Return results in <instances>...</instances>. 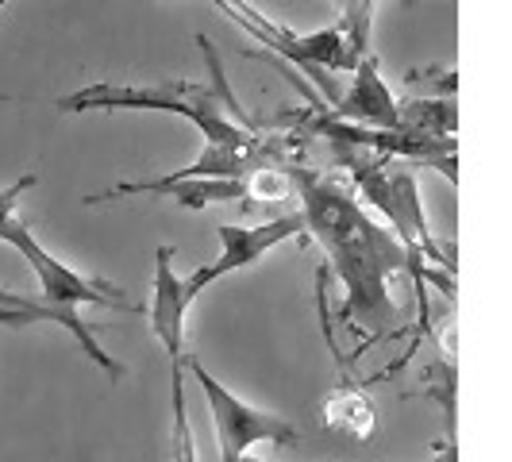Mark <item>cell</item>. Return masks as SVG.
<instances>
[{"instance_id": "30bf717a", "label": "cell", "mask_w": 512, "mask_h": 462, "mask_svg": "<svg viewBox=\"0 0 512 462\" xmlns=\"http://www.w3.org/2000/svg\"><path fill=\"white\" fill-rule=\"evenodd\" d=\"M0 308H12V312H31V316H39L43 324H62L66 332L77 339V347L89 355V362H97L108 378H124V366L112 359L108 351L101 347V339L93 335V328L89 324H81V320H70L66 312H58V308L51 305H43L39 297H24V293H12V289H4L0 285Z\"/></svg>"}, {"instance_id": "9a60e30c", "label": "cell", "mask_w": 512, "mask_h": 462, "mask_svg": "<svg viewBox=\"0 0 512 462\" xmlns=\"http://www.w3.org/2000/svg\"><path fill=\"white\" fill-rule=\"evenodd\" d=\"M31 185H35V174H20V178L8 181V185L0 189V239H4V231L12 228V220H16V205H20V197H24Z\"/></svg>"}, {"instance_id": "3957f363", "label": "cell", "mask_w": 512, "mask_h": 462, "mask_svg": "<svg viewBox=\"0 0 512 462\" xmlns=\"http://www.w3.org/2000/svg\"><path fill=\"white\" fill-rule=\"evenodd\" d=\"M335 158L343 162V170H351V181L359 185V193L366 197V205H374L385 216V228L401 239V247L409 251L412 270L409 278L420 293V301L428 297L424 285H439L447 297H455V262L451 255L436 243V235L428 228V216L420 205V193H416V174L409 170V162L401 158H389L378 151H362L351 143H332Z\"/></svg>"}, {"instance_id": "8992f818", "label": "cell", "mask_w": 512, "mask_h": 462, "mask_svg": "<svg viewBox=\"0 0 512 462\" xmlns=\"http://www.w3.org/2000/svg\"><path fill=\"white\" fill-rule=\"evenodd\" d=\"M185 370L193 374V382L201 385V393H205L212 424H216V439H220V462L247 459L251 447H258V443H274V447H293L297 443V428L289 420L266 409H255L243 397H235L220 378L208 374L205 362L185 359Z\"/></svg>"}, {"instance_id": "e0dca14e", "label": "cell", "mask_w": 512, "mask_h": 462, "mask_svg": "<svg viewBox=\"0 0 512 462\" xmlns=\"http://www.w3.org/2000/svg\"><path fill=\"white\" fill-rule=\"evenodd\" d=\"M8 4H12V0H0V12H4V8H8Z\"/></svg>"}, {"instance_id": "277c9868", "label": "cell", "mask_w": 512, "mask_h": 462, "mask_svg": "<svg viewBox=\"0 0 512 462\" xmlns=\"http://www.w3.org/2000/svg\"><path fill=\"white\" fill-rule=\"evenodd\" d=\"M216 4H220L224 16H231L247 35H255L262 47H270V51L278 54V58H285L293 70H301L305 77H312V81L324 89L328 104H335V89H332V81L324 77V70H343V74H355V70H359L362 54L355 51V43H351V35H347L343 24L312 31V35H297V31H289V27L274 24L270 16H262L247 0H216Z\"/></svg>"}, {"instance_id": "2e32d148", "label": "cell", "mask_w": 512, "mask_h": 462, "mask_svg": "<svg viewBox=\"0 0 512 462\" xmlns=\"http://www.w3.org/2000/svg\"><path fill=\"white\" fill-rule=\"evenodd\" d=\"M439 462H459V443H455V439H447V443H443V451H439Z\"/></svg>"}, {"instance_id": "ac0fdd59", "label": "cell", "mask_w": 512, "mask_h": 462, "mask_svg": "<svg viewBox=\"0 0 512 462\" xmlns=\"http://www.w3.org/2000/svg\"><path fill=\"white\" fill-rule=\"evenodd\" d=\"M428 462H439V455H436V459H428Z\"/></svg>"}, {"instance_id": "9c48e42d", "label": "cell", "mask_w": 512, "mask_h": 462, "mask_svg": "<svg viewBox=\"0 0 512 462\" xmlns=\"http://www.w3.org/2000/svg\"><path fill=\"white\" fill-rule=\"evenodd\" d=\"M193 301L185 297V285H181L178 270H174V247H158L154 251V293H151V335L162 343L170 370L185 366V316H189Z\"/></svg>"}, {"instance_id": "5bb4252c", "label": "cell", "mask_w": 512, "mask_h": 462, "mask_svg": "<svg viewBox=\"0 0 512 462\" xmlns=\"http://www.w3.org/2000/svg\"><path fill=\"white\" fill-rule=\"evenodd\" d=\"M335 8H339V24L347 27V35H351V43H355V51L366 58L370 51V43H374V4L378 0H332Z\"/></svg>"}, {"instance_id": "6da1fadb", "label": "cell", "mask_w": 512, "mask_h": 462, "mask_svg": "<svg viewBox=\"0 0 512 462\" xmlns=\"http://www.w3.org/2000/svg\"><path fill=\"white\" fill-rule=\"evenodd\" d=\"M289 178L297 185L308 235L324 247L335 282L343 285L339 320L355 332H389L397 320L389 282L412 270L409 251L393 231L362 208V201L347 185L305 170L297 162H289Z\"/></svg>"}, {"instance_id": "7a4b0ae2", "label": "cell", "mask_w": 512, "mask_h": 462, "mask_svg": "<svg viewBox=\"0 0 512 462\" xmlns=\"http://www.w3.org/2000/svg\"><path fill=\"white\" fill-rule=\"evenodd\" d=\"M197 47L205 54V66L212 81L197 85V81H154V85H85L70 97L58 101V112H120V108H147V112H170V116H185L193 128L205 135V143L216 147H255L266 135H258L255 120L239 108L235 93H231L220 54L212 47L208 35H197Z\"/></svg>"}, {"instance_id": "8fae6325", "label": "cell", "mask_w": 512, "mask_h": 462, "mask_svg": "<svg viewBox=\"0 0 512 462\" xmlns=\"http://www.w3.org/2000/svg\"><path fill=\"white\" fill-rule=\"evenodd\" d=\"M324 428L355 439V443H366V439L374 436V428H378V409H374V401L362 389L339 385L332 397L324 401Z\"/></svg>"}, {"instance_id": "5b68a950", "label": "cell", "mask_w": 512, "mask_h": 462, "mask_svg": "<svg viewBox=\"0 0 512 462\" xmlns=\"http://www.w3.org/2000/svg\"><path fill=\"white\" fill-rule=\"evenodd\" d=\"M0 243H8L12 251H20V255L27 258V266H31L35 278H39V301L58 308V312H66L70 320H81V316H77V305H97V308H112V312H143V305H135V301L124 297L120 285L89 278V274H77L66 262H58V258L35 239V231L27 228L20 216L12 220V228L4 231Z\"/></svg>"}, {"instance_id": "ba28073f", "label": "cell", "mask_w": 512, "mask_h": 462, "mask_svg": "<svg viewBox=\"0 0 512 462\" xmlns=\"http://www.w3.org/2000/svg\"><path fill=\"white\" fill-rule=\"evenodd\" d=\"M324 112L343 124H359V128L378 131H401V101L389 93L382 70H378V54H366L359 70L351 74V89L335 104H324Z\"/></svg>"}, {"instance_id": "52a82bcc", "label": "cell", "mask_w": 512, "mask_h": 462, "mask_svg": "<svg viewBox=\"0 0 512 462\" xmlns=\"http://www.w3.org/2000/svg\"><path fill=\"white\" fill-rule=\"evenodd\" d=\"M216 231H220V258L208 262V266H197L193 274L181 278L189 301H197L208 285L224 282V278L235 274V270L255 266L266 251H274V247H282V243H289V239H297V235L308 228H305V216H301V212H282V216H274V220H266V224H258V228H235V224H224V228H216Z\"/></svg>"}, {"instance_id": "7c38bea8", "label": "cell", "mask_w": 512, "mask_h": 462, "mask_svg": "<svg viewBox=\"0 0 512 462\" xmlns=\"http://www.w3.org/2000/svg\"><path fill=\"white\" fill-rule=\"evenodd\" d=\"M401 128L432 135V139H455V131H459L455 97H409V101H401Z\"/></svg>"}, {"instance_id": "4fadbf2b", "label": "cell", "mask_w": 512, "mask_h": 462, "mask_svg": "<svg viewBox=\"0 0 512 462\" xmlns=\"http://www.w3.org/2000/svg\"><path fill=\"white\" fill-rule=\"evenodd\" d=\"M185 366L170 370V462H197L189 405H185Z\"/></svg>"}]
</instances>
